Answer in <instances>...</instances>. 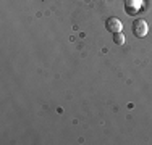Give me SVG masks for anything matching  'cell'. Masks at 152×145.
<instances>
[{
	"label": "cell",
	"instance_id": "cell-1",
	"mask_svg": "<svg viewBox=\"0 0 152 145\" xmlns=\"http://www.w3.org/2000/svg\"><path fill=\"white\" fill-rule=\"evenodd\" d=\"M147 32H149V26H147V23L144 20H136L134 23H133V34H134L137 39L146 37Z\"/></svg>",
	"mask_w": 152,
	"mask_h": 145
},
{
	"label": "cell",
	"instance_id": "cell-2",
	"mask_svg": "<svg viewBox=\"0 0 152 145\" xmlns=\"http://www.w3.org/2000/svg\"><path fill=\"white\" fill-rule=\"evenodd\" d=\"M105 28H107V31H108V32L115 34V32H121L123 24H121V21L118 20V18H115V16H113V18H108V20H107Z\"/></svg>",
	"mask_w": 152,
	"mask_h": 145
},
{
	"label": "cell",
	"instance_id": "cell-3",
	"mask_svg": "<svg viewBox=\"0 0 152 145\" xmlns=\"http://www.w3.org/2000/svg\"><path fill=\"white\" fill-rule=\"evenodd\" d=\"M142 7V0H126L125 2V10L128 14H136Z\"/></svg>",
	"mask_w": 152,
	"mask_h": 145
},
{
	"label": "cell",
	"instance_id": "cell-4",
	"mask_svg": "<svg viewBox=\"0 0 152 145\" xmlns=\"http://www.w3.org/2000/svg\"><path fill=\"white\" fill-rule=\"evenodd\" d=\"M125 41H126V37L121 34V32H115V34H113V42L117 44V45H123Z\"/></svg>",
	"mask_w": 152,
	"mask_h": 145
}]
</instances>
